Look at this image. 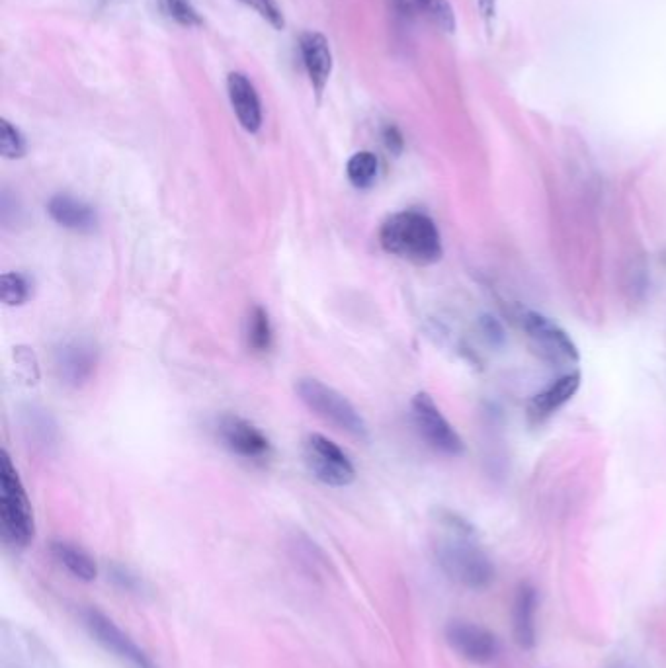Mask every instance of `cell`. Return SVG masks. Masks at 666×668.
Here are the masks:
<instances>
[{"instance_id":"6da1fadb","label":"cell","mask_w":666,"mask_h":668,"mask_svg":"<svg viewBox=\"0 0 666 668\" xmlns=\"http://www.w3.org/2000/svg\"><path fill=\"white\" fill-rule=\"evenodd\" d=\"M438 526L444 530L434 542V553L442 571L458 585L483 590L495 581V565L489 555L473 542L475 528L458 514L440 510Z\"/></svg>"},{"instance_id":"7a4b0ae2","label":"cell","mask_w":666,"mask_h":668,"mask_svg":"<svg viewBox=\"0 0 666 668\" xmlns=\"http://www.w3.org/2000/svg\"><path fill=\"white\" fill-rule=\"evenodd\" d=\"M383 251L418 266L436 264L442 254V237L436 223L420 211H399L385 219L379 229Z\"/></svg>"},{"instance_id":"3957f363","label":"cell","mask_w":666,"mask_h":668,"mask_svg":"<svg viewBox=\"0 0 666 668\" xmlns=\"http://www.w3.org/2000/svg\"><path fill=\"white\" fill-rule=\"evenodd\" d=\"M0 536L14 549H24L34 542V508L18 475V469L6 452L0 461Z\"/></svg>"},{"instance_id":"277c9868","label":"cell","mask_w":666,"mask_h":668,"mask_svg":"<svg viewBox=\"0 0 666 668\" xmlns=\"http://www.w3.org/2000/svg\"><path fill=\"white\" fill-rule=\"evenodd\" d=\"M299 399L317 415L331 422L338 430L348 432L354 438L368 440V424L358 409L333 387L319 379H299L295 385Z\"/></svg>"},{"instance_id":"5b68a950","label":"cell","mask_w":666,"mask_h":668,"mask_svg":"<svg viewBox=\"0 0 666 668\" xmlns=\"http://www.w3.org/2000/svg\"><path fill=\"white\" fill-rule=\"evenodd\" d=\"M303 456L313 477L329 487H348L356 479V469L350 458L333 440L321 434H311L305 440Z\"/></svg>"},{"instance_id":"8992f818","label":"cell","mask_w":666,"mask_h":668,"mask_svg":"<svg viewBox=\"0 0 666 668\" xmlns=\"http://www.w3.org/2000/svg\"><path fill=\"white\" fill-rule=\"evenodd\" d=\"M0 668H61L42 641L24 627L2 622Z\"/></svg>"},{"instance_id":"52a82bcc","label":"cell","mask_w":666,"mask_h":668,"mask_svg":"<svg viewBox=\"0 0 666 668\" xmlns=\"http://www.w3.org/2000/svg\"><path fill=\"white\" fill-rule=\"evenodd\" d=\"M520 325L528 336L532 348L542 356L543 360L553 364L579 360V350L571 340V336L542 313L524 311L520 315Z\"/></svg>"},{"instance_id":"ba28073f","label":"cell","mask_w":666,"mask_h":668,"mask_svg":"<svg viewBox=\"0 0 666 668\" xmlns=\"http://www.w3.org/2000/svg\"><path fill=\"white\" fill-rule=\"evenodd\" d=\"M411 407L418 434L432 450L450 458H456L463 452V440L459 438L456 428L442 415L428 393L415 395Z\"/></svg>"},{"instance_id":"9c48e42d","label":"cell","mask_w":666,"mask_h":668,"mask_svg":"<svg viewBox=\"0 0 666 668\" xmlns=\"http://www.w3.org/2000/svg\"><path fill=\"white\" fill-rule=\"evenodd\" d=\"M217 436L231 454L243 460L266 463L272 456L270 440L247 418L223 415L217 420Z\"/></svg>"},{"instance_id":"30bf717a","label":"cell","mask_w":666,"mask_h":668,"mask_svg":"<svg viewBox=\"0 0 666 668\" xmlns=\"http://www.w3.org/2000/svg\"><path fill=\"white\" fill-rule=\"evenodd\" d=\"M84 626L94 637L98 645H102L108 653L120 657L135 668H155L153 661L147 657L143 649H139L133 639H129L120 627L116 626L108 616L98 612L96 608H88L83 614Z\"/></svg>"},{"instance_id":"8fae6325","label":"cell","mask_w":666,"mask_h":668,"mask_svg":"<svg viewBox=\"0 0 666 668\" xmlns=\"http://www.w3.org/2000/svg\"><path fill=\"white\" fill-rule=\"evenodd\" d=\"M446 641L459 657L475 665H487L499 653V643L493 631L465 620H454L448 624Z\"/></svg>"},{"instance_id":"7c38bea8","label":"cell","mask_w":666,"mask_h":668,"mask_svg":"<svg viewBox=\"0 0 666 668\" xmlns=\"http://www.w3.org/2000/svg\"><path fill=\"white\" fill-rule=\"evenodd\" d=\"M98 364L96 348L84 340H69L55 352V372L65 385L81 387L86 383Z\"/></svg>"},{"instance_id":"4fadbf2b","label":"cell","mask_w":666,"mask_h":668,"mask_svg":"<svg viewBox=\"0 0 666 668\" xmlns=\"http://www.w3.org/2000/svg\"><path fill=\"white\" fill-rule=\"evenodd\" d=\"M299 51L309 81L313 84L317 96H321L333 73V53L329 42L323 34L305 32L299 38Z\"/></svg>"},{"instance_id":"5bb4252c","label":"cell","mask_w":666,"mask_h":668,"mask_svg":"<svg viewBox=\"0 0 666 668\" xmlns=\"http://www.w3.org/2000/svg\"><path fill=\"white\" fill-rule=\"evenodd\" d=\"M536 612L538 590L530 583L518 585L512 602V635L522 649H532L536 645Z\"/></svg>"},{"instance_id":"9a60e30c","label":"cell","mask_w":666,"mask_h":668,"mask_svg":"<svg viewBox=\"0 0 666 668\" xmlns=\"http://www.w3.org/2000/svg\"><path fill=\"white\" fill-rule=\"evenodd\" d=\"M227 90L239 124L249 133H256L262 126V104L254 84L243 73H231L227 79Z\"/></svg>"},{"instance_id":"2e32d148","label":"cell","mask_w":666,"mask_h":668,"mask_svg":"<svg viewBox=\"0 0 666 668\" xmlns=\"http://www.w3.org/2000/svg\"><path fill=\"white\" fill-rule=\"evenodd\" d=\"M47 213L59 227L75 233H92L98 227V215L94 208L69 194L53 196L47 204Z\"/></svg>"},{"instance_id":"e0dca14e","label":"cell","mask_w":666,"mask_h":668,"mask_svg":"<svg viewBox=\"0 0 666 668\" xmlns=\"http://www.w3.org/2000/svg\"><path fill=\"white\" fill-rule=\"evenodd\" d=\"M579 387H581L579 372H571L555 379L538 395H534V399L528 405V415L536 422H542L545 418L555 415L565 403H569L575 397Z\"/></svg>"},{"instance_id":"ac0fdd59","label":"cell","mask_w":666,"mask_h":668,"mask_svg":"<svg viewBox=\"0 0 666 668\" xmlns=\"http://www.w3.org/2000/svg\"><path fill=\"white\" fill-rule=\"evenodd\" d=\"M405 16L424 18L442 32L456 30V12L448 0H391Z\"/></svg>"},{"instance_id":"d6986e66","label":"cell","mask_w":666,"mask_h":668,"mask_svg":"<svg viewBox=\"0 0 666 668\" xmlns=\"http://www.w3.org/2000/svg\"><path fill=\"white\" fill-rule=\"evenodd\" d=\"M51 555L79 581L92 583L98 577V567L94 559L75 543L51 542Z\"/></svg>"},{"instance_id":"ffe728a7","label":"cell","mask_w":666,"mask_h":668,"mask_svg":"<svg viewBox=\"0 0 666 668\" xmlns=\"http://www.w3.org/2000/svg\"><path fill=\"white\" fill-rule=\"evenodd\" d=\"M245 336H247V344H249L252 352L264 354V352H268L272 348L274 331H272V323H270L268 311L264 307L254 305L250 309L249 317H247Z\"/></svg>"},{"instance_id":"44dd1931","label":"cell","mask_w":666,"mask_h":668,"mask_svg":"<svg viewBox=\"0 0 666 668\" xmlns=\"http://www.w3.org/2000/svg\"><path fill=\"white\" fill-rule=\"evenodd\" d=\"M377 170H379L377 157L370 151H360V153L352 155L348 165H346L348 180L360 190H366V188L374 186Z\"/></svg>"},{"instance_id":"7402d4cb","label":"cell","mask_w":666,"mask_h":668,"mask_svg":"<svg viewBox=\"0 0 666 668\" xmlns=\"http://www.w3.org/2000/svg\"><path fill=\"white\" fill-rule=\"evenodd\" d=\"M32 295V282L22 272H4L0 278V297L8 307L24 305Z\"/></svg>"},{"instance_id":"603a6c76","label":"cell","mask_w":666,"mask_h":668,"mask_svg":"<svg viewBox=\"0 0 666 668\" xmlns=\"http://www.w3.org/2000/svg\"><path fill=\"white\" fill-rule=\"evenodd\" d=\"M0 153L4 159L16 161L26 155V139L22 131L8 120L0 122Z\"/></svg>"},{"instance_id":"cb8c5ba5","label":"cell","mask_w":666,"mask_h":668,"mask_svg":"<svg viewBox=\"0 0 666 668\" xmlns=\"http://www.w3.org/2000/svg\"><path fill=\"white\" fill-rule=\"evenodd\" d=\"M163 10L180 26L194 28V26L204 24L198 10L192 4V0H163Z\"/></svg>"},{"instance_id":"d4e9b609","label":"cell","mask_w":666,"mask_h":668,"mask_svg":"<svg viewBox=\"0 0 666 668\" xmlns=\"http://www.w3.org/2000/svg\"><path fill=\"white\" fill-rule=\"evenodd\" d=\"M241 2L250 6L252 10H256L276 30H282L286 26L284 12H282L278 0H241Z\"/></svg>"},{"instance_id":"484cf974","label":"cell","mask_w":666,"mask_h":668,"mask_svg":"<svg viewBox=\"0 0 666 668\" xmlns=\"http://www.w3.org/2000/svg\"><path fill=\"white\" fill-rule=\"evenodd\" d=\"M383 143L391 153H401L403 149V135L395 126H387L383 129Z\"/></svg>"},{"instance_id":"4316f807","label":"cell","mask_w":666,"mask_h":668,"mask_svg":"<svg viewBox=\"0 0 666 668\" xmlns=\"http://www.w3.org/2000/svg\"><path fill=\"white\" fill-rule=\"evenodd\" d=\"M479 6L483 16L491 22V18H495V0H479Z\"/></svg>"},{"instance_id":"83f0119b","label":"cell","mask_w":666,"mask_h":668,"mask_svg":"<svg viewBox=\"0 0 666 668\" xmlns=\"http://www.w3.org/2000/svg\"><path fill=\"white\" fill-rule=\"evenodd\" d=\"M608 668H633L629 663H624V661H616V663H612L610 667Z\"/></svg>"}]
</instances>
